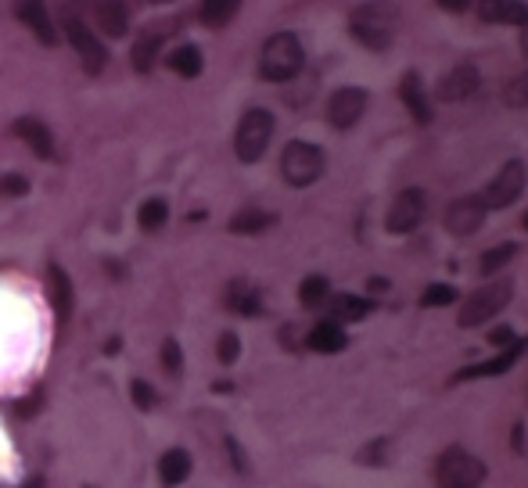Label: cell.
Instances as JSON below:
<instances>
[{
    "instance_id": "1",
    "label": "cell",
    "mask_w": 528,
    "mask_h": 488,
    "mask_svg": "<svg viewBox=\"0 0 528 488\" xmlns=\"http://www.w3.org/2000/svg\"><path fill=\"white\" fill-rule=\"evenodd\" d=\"M348 29H352V36H356L364 47L385 51L396 40V29H399V8L388 4V0H371V4L352 12Z\"/></svg>"
},
{
    "instance_id": "2",
    "label": "cell",
    "mask_w": 528,
    "mask_h": 488,
    "mask_svg": "<svg viewBox=\"0 0 528 488\" xmlns=\"http://www.w3.org/2000/svg\"><path fill=\"white\" fill-rule=\"evenodd\" d=\"M306 65V51L302 40L295 33H274L259 51V76L270 83H288L302 72Z\"/></svg>"
},
{
    "instance_id": "3",
    "label": "cell",
    "mask_w": 528,
    "mask_h": 488,
    "mask_svg": "<svg viewBox=\"0 0 528 488\" xmlns=\"http://www.w3.org/2000/svg\"><path fill=\"white\" fill-rule=\"evenodd\" d=\"M270 140H274V116L267 108H248L237 123V133H234V155L244 165H252L267 155Z\"/></svg>"
},
{
    "instance_id": "4",
    "label": "cell",
    "mask_w": 528,
    "mask_h": 488,
    "mask_svg": "<svg viewBox=\"0 0 528 488\" xmlns=\"http://www.w3.org/2000/svg\"><path fill=\"white\" fill-rule=\"evenodd\" d=\"M514 299V284L510 280H489L482 284L475 295H468L464 309H460V327H478L489 324L492 316H500V309H507Z\"/></svg>"
},
{
    "instance_id": "5",
    "label": "cell",
    "mask_w": 528,
    "mask_h": 488,
    "mask_svg": "<svg viewBox=\"0 0 528 488\" xmlns=\"http://www.w3.org/2000/svg\"><path fill=\"white\" fill-rule=\"evenodd\" d=\"M281 176L292 187H309L324 176V151L309 140H292L281 155Z\"/></svg>"
},
{
    "instance_id": "6",
    "label": "cell",
    "mask_w": 528,
    "mask_h": 488,
    "mask_svg": "<svg viewBox=\"0 0 528 488\" xmlns=\"http://www.w3.org/2000/svg\"><path fill=\"white\" fill-rule=\"evenodd\" d=\"M435 474H438V484L443 488H478L485 481L489 467L478 456L464 452V449H446L443 456H438Z\"/></svg>"
},
{
    "instance_id": "7",
    "label": "cell",
    "mask_w": 528,
    "mask_h": 488,
    "mask_svg": "<svg viewBox=\"0 0 528 488\" xmlns=\"http://www.w3.org/2000/svg\"><path fill=\"white\" fill-rule=\"evenodd\" d=\"M524 187H528V165H524L521 158H510V162L492 176V183L485 187L482 202H485V209H507V205H514V202L521 198Z\"/></svg>"
},
{
    "instance_id": "8",
    "label": "cell",
    "mask_w": 528,
    "mask_h": 488,
    "mask_svg": "<svg viewBox=\"0 0 528 488\" xmlns=\"http://www.w3.org/2000/svg\"><path fill=\"white\" fill-rule=\"evenodd\" d=\"M428 212V198H424V190L420 187H406L396 194V202L388 205V216H385V230L388 234H410L420 227Z\"/></svg>"
},
{
    "instance_id": "9",
    "label": "cell",
    "mask_w": 528,
    "mask_h": 488,
    "mask_svg": "<svg viewBox=\"0 0 528 488\" xmlns=\"http://www.w3.org/2000/svg\"><path fill=\"white\" fill-rule=\"evenodd\" d=\"M65 36H68V44L76 47V54H79V61H83L86 72H91V76L105 72L108 51H105V44L91 33V26H86L83 19H76V15H68V19H65Z\"/></svg>"
},
{
    "instance_id": "10",
    "label": "cell",
    "mask_w": 528,
    "mask_h": 488,
    "mask_svg": "<svg viewBox=\"0 0 528 488\" xmlns=\"http://www.w3.org/2000/svg\"><path fill=\"white\" fill-rule=\"evenodd\" d=\"M367 90H360V86H341V90H334L331 93V101H327V123L334 126V130H352L360 119H364V112H367Z\"/></svg>"
},
{
    "instance_id": "11",
    "label": "cell",
    "mask_w": 528,
    "mask_h": 488,
    "mask_svg": "<svg viewBox=\"0 0 528 488\" xmlns=\"http://www.w3.org/2000/svg\"><path fill=\"white\" fill-rule=\"evenodd\" d=\"M485 202H482V194H468V198H457L450 209H446V230L457 234V237H471L482 230L485 223Z\"/></svg>"
},
{
    "instance_id": "12",
    "label": "cell",
    "mask_w": 528,
    "mask_h": 488,
    "mask_svg": "<svg viewBox=\"0 0 528 488\" xmlns=\"http://www.w3.org/2000/svg\"><path fill=\"white\" fill-rule=\"evenodd\" d=\"M478 86H482L478 68L464 61V65H457L453 72H446L443 79H438L435 97H438V101H446V105H457V101H468V97H471Z\"/></svg>"
},
{
    "instance_id": "13",
    "label": "cell",
    "mask_w": 528,
    "mask_h": 488,
    "mask_svg": "<svg viewBox=\"0 0 528 488\" xmlns=\"http://www.w3.org/2000/svg\"><path fill=\"white\" fill-rule=\"evenodd\" d=\"M15 15L19 22L44 44V47H54L58 44V29H54V19L47 12L44 0H15Z\"/></svg>"
},
{
    "instance_id": "14",
    "label": "cell",
    "mask_w": 528,
    "mask_h": 488,
    "mask_svg": "<svg viewBox=\"0 0 528 488\" xmlns=\"http://www.w3.org/2000/svg\"><path fill=\"white\" fill-rule=\"evenodd\" d=\"M47 295H51L54 320H58V324H68V320H72V309H76V291H72L68 273H65L58 262L47 266Z\"/></svg>"
},
{
    "instance_id": "15",
    "label": "cell",
    "mask_w": 528,
    "mask_h": 488,
    "mask_svg": "<svg viewBox=\"0 0 528 488\" xmlns=\"http://www.w3.org/2000/svg\"><path fill=\"white\" fill-rule=\"evenodd\" d=\"M524 348H528V338H514L496 359H489V363H478V366H468V370H460L453 380L460 384V380H475V377H500V373H507L521 356H524Z\"/></svg>"
},
{
    "instance_id": "16",
    "label": "cell",
    "mask_w": 528,
    "mask_h": 488,
    "mask_svg": "<svg viewBox=\"0 0 528 488\" xmlns=\"http://www.w3.org/2000/svg\"><path fill=\"white\" fill-rule=\"evenodd\" d=\"M15 137L36 155V158H44V162H51L54 158V133L40 123V119H33V116H26V119H19L15 123Z\"/></svg>"
},
{
    "instance_id": "17",
    "label": "cell",
    "mask_w": 528,
    "mask_h": 488,
    "mask_svg": "<svg viewBox=\"0 0 528 488\" xmlns=\"http://www.w3.org/2000/svg\"><path fill=\"white\" fill-rule=\"evenodd\" d=\"M399 97H403V105L410 108V116H413L420 126H428V123L435 119L431 101H428V93H424V86H420V76H417V72H406V76H403V83H399Z\"/></svg>"
},
{
    "instance_id": "18",
    "label": "cell",
    "mask_w": 528,
    "mask_h": 488,
    "mask_svg": "<svg viewBox=\"0 0 528 488\" xmlns=\"http://www.w3.org/2000/svg\"><path fill=\"white\" fill-rule=\"evenodd\" d=\"M191 477V452L188 449H165L158 460V481L165 488H176Z\"/></svg>"
},
{
    "instance_id": "19",
    "label": "cell",
    "mask_w": 528,
    "mask_h": 488,
    "mask_svg": "<svg viewBox=\"0 0 528 488\" xmlns=\"http://www.w3.org/2000/svg\"><path fill=\"white\" fill-rule=\"evenodd\" d=\"M478 19L482 22H507V26H521L528 19V8L521 0H478Z\"/></svg>"
},
{
    "instance_id": "20",
    "label": "cell",
    "mask_w": 528,
    "mask_h": 488,
    "mask_svg": "<svg viewBox=\"0 0 528 488\" xmlns=\"http://www.w3.org/2000/svg\"><path fill=\"white\" fill-rule=\"evenodd\" d=\"M306 345H309L313 352L331 356V352H341V348L348 345V334H345V327H341V324H334V320H320V324L309 331Z\"/></svg>"
},
{
    "instance_id": "21",
    "label": "cell",
    "mask_w": 528,
    "mask_h": 488,
    "mask_svg": "<svg viewBox=\"0 0 528 488\" xmlns=\"http://www.w3.org/2000/svg\"><path fill=\"white\" fill-rule=\"evenodd\" d=\"M94 19H98L101 33H108V36H126V29H130V15L123 8V0H98Z\"/></svg>"
},
{
    "instance_id": "22",
    "label": "cell",
    "mask_w": 528,
    "mask_h": 488,
    "mask_svg": "<svg viewBox=\"0 0 528 488\" xmlns=\"http://www.w3.org/2000/svg\"><path fill=\"white\" fill-rule=\"evenodd\" d=\"M371 299H360V295H334L331 299V320L334 324H356L364 316H371Z\"/></svg>"
},
{
    "instance_id": "23",
    "label": "cell",
    "mask_w": 528,
    "mask_h": 488,
    "mask_svg": "<svg viewBox=\"0 0 528 488\" xmlns=\"http://www.w3.org/2000/svg\"><path fill=\"white\" fill-rule=\"evenodd\" d=\"M169 68H172L176 76H184V79H198L202 68H205V58H202V51H198L195 44H184V47H176V51L169 54Z\"/></svg>"
},
{
    "instance_id": "24",
    "label": "cell",
    "mask_w": 528,
    "mask_h": 488,
    "mask_svg": "<svg viewBox=\"0 0 528 488\" xmlns=\"http://www.w3.org/2000/svg\"><path fill=\"white\" fill-rule=\"evenodd\" d=\"M237 8H241V0H202L198 19H202V26H209V29H223V26L237 15Z\"/></svg>"
},
{
    "instance_id": "25",
    "label": "cell",
    "mask_w": 528,
    "mask_h": 488,
    "mask_svg": "<svg viewBox=\"0 0 528 488\" xmlns=\"http://www.w3.org/2000/svg\"><path fill=\"white\" fill-rule=\"evenodd\" d=\"M274 223H277V216L262 212V209H241V212L230 220V234H244V237H252V234L270 230Z\"/></svg>"
},
{
    "instance_id": "26",
    "label": "cell",
    "mask_w": 528,
    "mask_h": 488,
    "mask_svg": "<svg viewBox=\"0 0 528 488\" xmlns=\"http://www.w3.org/2000/svg\"><path fill=\"white\" fill-rule=\"evenodd\" d=\"M137 223H140L144 234L162 230V227L169 223V202H165V198H148V202L140 205V212H137Z\"/></svg>"
},
{
    "instance_id": "27",
    "label": "cell",
    "mask_w": 528,
    "mask_h": 488,
    "mask_svg": "<svg viewBox=\"0 0 528 488\" xmlns=\"http://www.w3.org/2000/svg\"><path fill=\"white\" fill-rule=\"evenodd\" d=\"M327 299H331V284H327V276L313 273V276H306V280L299 284V302H302L306 309H316V306H324Z\"/></svg>"
},
{
    "instance_id": "28",
    "label": "cell",
    "mask_w": 528,
    "mask_h": 488,
    "mask_svg": "<svg viewBox=\"0 0 528 488\" xmlns=\"http://www.w3.org/2000/svg\"><path fill=\"white\" fill-rule=\"evenodd\" d=\"M230 309L241 313V316H259V309H262L259 291L248 287V284H234V287H230Z\"/></svg>"
},
{
    "instance_id": "29",
    "label": "cell",
    "mask_w": 528,
    "mask_h": 488,
    "mask_svg": "<svg viewBox=\"0 0 528 488\" xmlns=\"http://www.w3.org/2000/svg\"><path fill=\"white\" fill-rule=\"evenodd\" d=\"M158 47H162V33H151V36H140L133 44V68L137 72H148L158 58Z\"/></svg>"
},
{
    "instance_id": "30",
    "label": "cell",
    "mask_w": 528,
    "mask_h": 488,
    "mask_svg": "<svg viewBox=\"0 0 528 488\" xmlns=\"http://www.w3.org/2000/svg\"><path fill=\"white\" fill-rule=\"evenodd\" d=\"M514 255H517V244H510V241H507V244H496V248H489V252L482 255L478 269H482L485 276H492V273H500V269H503V266H507Z\"/></svg>"
},
{
    "instance_id": "31",
    "label": "cell",
    "mask_w": 528,
    "mask_h": 488,
    "mask_svg": "<svg viewBox=\"0 0 528 488\" xmlns=\"http://www.w3.org/2000/svg\"><path fill=\"white\" fill-rule=\"evenodd\" d=\"M503 101H507V108H528V68L517 72V76L503 86Z\"/></svg>"
},
{
    "instance_id": "32",
    "label": "cell",
    "mask_w": 528,
    "mask_h": 488,
    "mask_svg": "<svg viewBox=\"0 0 528 488\" xmlns=\"http://www.w3.org/2000/svg\"><path fill=\"white\" fill-rule=\"evenodd\" d=\"M453 302H457V287H453V284H431L424 295H420V306H428V309L453 306Z\"/></svg>"
},
{
    "instance_id": "33",
    "label": "cell",
    "mask_w": 528,
    "mask_h": 488,
    "mask_svg": "<svg viewBox=\"0 0 528 488\" xmlns=\"http://www.w3.org/2000/svg\"><path fill=\"white\" fill-rule=\"evenodd\" d=\"M130 396H133V406H137V410H155V406H158L155 388H151L144 377H133V384H130Z\"/></svg>"
},
{
    "instance_id": "34",
    "label": "cell",
    "mask_w": 528,
    "mask_h": 488,
    "mask_svg": "<svg viewBox=\"0 0 528 488\" xmlns=\"http://www.w3.org/2000/svg\"><path fill=\"white\" fill-rule=\"evenodd\" d=\"M216 356H220L223 366H234L237 356H241V338H237L234 331H223V334H220V345H216Z\"/></svg>"
},
{
    "instance_id": "35",
    "label": "cell",
    "mask_w": 528,
    "mask_h": 488,
    "mask_svg": "<svg viewBox=\"0 0 528 488\" xmlns=\"http://www.w3.org/2000/svg\"><path fill=\"white\" fill-rule=\"evenodd\" d=\"M162 370L165 373H180L184 370V352H180V345H176V338L162 341Z\"/></svg>"
},
{
    "instance_id": "36",
    "label": "cell",
    "mask_w": 528,
    "mask_h": 488,
    "mask_svg": "<svg viewBox=\"0 0 528 488\" xmlns=\"http://www.w3.org/2000/svg\"><path fill=\"white\" fill-rule=\"evenodd\" d=\"M0 194H4V198H22V194H29V180L22 172L0 176Z\"/></svg>"
},
{
    "instance_id": "37",
    "label": "cell",
    "mask_w": 528,
    "mask_h": 488,
    "mask_svg": "<svg viewBox=\"0 0 528 488\" xmlns=\"http://www.w3.org/2000/svg\"><path fill=\"white\" fill-rule=\"evenodd\" d=\"M385 449H388V442H385V438H378V442L364 445V449H360V463H374V467H378V463H385V460H388V456H385Z\"/></svg>"
},
{
    "instance_id": "38",
    "label": "cell",
    "mask_w": 528,
    "mask_h": 488,
    "mask_svg": "<svg viewBox=\"0 0 528 488\" xmlns=\"http://www.w3.org/2000/svg\"><path fill=\"white\" fill-rule=\"evenodd\" d=\"M489 341H492V345H500V348H507V345L514 341V331H510V327H496V331L489 334Z\"/></svg>"
},
{
    "instance_id": "39",
    "label": "cell",
    "mask_w": 528,
    "mask_h": 488,
    "mask_svg": "<svg viewBox=\"0 0 528 488\" xmlns=\"http://www.w3.org/2000/svg\"><path fill=\"white\" fill-rule=\"evenodd\" d=\"M227 449H230V463H234V467L244 474V470H248V463H244V456H241V445H237L234 438H227Z\"/></svg>"
},
{
    "instance_id": "40",
    "label": "cell",
    "mask_w": 528,
    "mask_h": 488,
    "mask_svg": "<svg viewBox=\"0 0 528 488\" xmlns=\"http://www.w3.org/2000/svg\"><path fill=\"white\" fill-rule=\"evenodd\" d=\"M471 4V0H438V8H446V12H464Z\"/></svg>"
},
{
    "instance_id": "41",
    "label": "cell",
    "mask_w": 528,
    "mask_h": 488,
    "mask_svg": "<svg viewBox=\"0 0 528 488\" xmlns=\"http://www.w3.org/2000/svg\"><path fill=\"white\" fill-rule=\"evenodd\" d=\"M514 452H524V431H521V424L514 428Z\"/></svg>"
},
{
    "instance_id": "42",
    "label": "cell",
    "mask_w": 528,
    "mask_h": 488,
    "mask_svg": "<svg viewBox=\"0 0 528 488\" xmlns=\"http://www.w3.org/2000/svg\"><path fill=\"white\" fill-rule=\"evenodd\" d=\"M521 51H524V54H528V19H524V22H521Z\"/></svg>"
},
{
    "instance_id": "43",
    "label": "cell",
    "mask_w": 528,
    "mask_h": 488,
    "mask_svg": "<svg viewBox=\"0 0 528 488\" xmlns=\"http://www.w3.org/2000/svg\"><path fill=\"white\" fill-rule=\"evenodd\" d=\"M22 488H44V477H29V481H22Z\"/></svg>"
},
{
    "instance_id": "44",
    "label": "cell",
    "mask_w": 528,
    "mask_h": 488,
    "mask_svg": "<svg viewBox=\"0 0 528 488\" xmlns=\"http://www.w3.org/2000/svg\"><path fill=\"white\" fill-rule=\"evenodd\" d=\"M524 230H528V212H524Z\"/></svg>"
}]
</instances>
